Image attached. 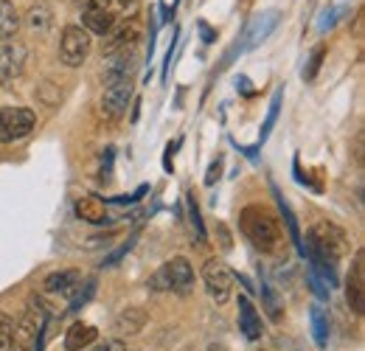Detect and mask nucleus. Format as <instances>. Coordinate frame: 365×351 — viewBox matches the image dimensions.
I'll return each instance as SVG.
<instances>
[{
  "instance_id": "obj_33",
  "label": "nucleus",
  "mask_w": 365,
  "mask_h": 351,
  "mask_svg": "<svg viewBox=\"0 0 365 351\" xmlns=\"http://www.w3.org/2000/svg\"><path fill=\"white\" fill-rule=\"evenodd\" d=\"M130 248H133V242H127V245H121V248H118V250H115L113 256H107V259H104V267H110V264H115V262H118V259H121V256H124V253H127V250H130Z\"/></svg>"
},
{
  "instance_id": "obj_30",
  "label": "nucleus",
  "mask_w": 365,
  "mask_h": 351,
  "mask_svg": "<svg viewBox=\"0 0 365 351\" xmlns=\"http://www.w3.org/2000/svg\"><path fill=\"white\" fill-rule=\"evenodd\" d=\"M110 172H113V146L104 152V161H101V180L104 183L110 180Z\"/></svg>"
},
{
  "instance_id": "obj_8",
  "label": "nucleus",
  "mask_w": 365,
  "mask_h": 351,
  "mask_svg": "<svg viewBox=\"0 0 365 351\" xmlns=\"http://www.w3.org/2000/svg\"><path fill=\"white\" fill-rule=\"evenodd\" d=\"M26 45L14 37H0V82H9L23 73Z\"/></svg>"
},
{
  "instance_id": "obj_25",
  "label": "nucleus",
  "mask_w": 365,
  "mask_h": 351,
  "mask_svg": "<svg viewBox=\"0 0 365 351\" xmlns=\"http://www.w3.org/2000/svg\"><path fill=\"white\" fill-rule=\"evenodd\" d=\"M323 56H326V45L320 43L312 48V54H309V65L304 68V82H312L315 76H318L320 65H323Z\"/></svg>"
},
{
  "instance_id": "obj_37",
  "label": "nucleus",
  "mask_w": 365,
  "mask_h": 351,
  "mask_svg": "<svg viewBox=\"0 0 365 351\" xmlns=\"http://www.w3.org/2000/svg\"><path fill=\"white\" fill-rule=\"evenodd\" d=\"M115 3H118V6H124V9H133L138 0H115Z\"/></svg>"
},
{
  "instance_id": "obj_7",
  "label": "nucleus",
  "mask_w": 365,
  "mask_h": 351,
  "mask_svg": "<svg viewBox=\"0 0 365 351\" xmlns=\"http://www.w3.org/2000/svg\"><path fill=\"white\" fill-rule=\"evenodd\" d=\"M135 65H138L135 48H130V51H118V54L104 56V65H101V79H104V85L110 88V85H118V82L133 79Z\"/></svg>"
},
{
  "instance_id": "obj_2",
  "label": "nucleus",
  "mask_w": 365,
  "mask_h": 351,
  "mask_svg": "<svg viewBox=\"0 0 365 351\" xmlns=\"http://www.w3.org/2000/svg\"><path fill=\"white\" fill-rule=\"evenodd\" d=\"M46 332V307L37 301H31L23 317L14 323V340H11V351H34L40 335Z\"/></svg>"
},
{
  "instance_id": "obj_6",
  "label": "nucleus",
  "mask_w": 365,
  "mask_h": 351,
  "mask_svg": "<svg viewBox=\"0 0 365 351\" xmlns=\"http://www.w3.org/2000/svg\"><path fill=\"white\" fill-rule=\"evenodd\" d=\"M138 37H140V20H138V17H130V20L115 23V26L104 34L101 56H110V54H118V51H130V48H135Z\"/></svg>"
},
{
  "instance_id": "obj_20",
  "label": "nucleus",
  "mask_w": 365,
  "mask_h": 351,
  "mask_svg": "<svg viewBox=\"0 0 365 351\" xmlns=\"http://www.w3.org/2000/svg\"><path fill=\"white\" fill-rule=\"evenodd\" d=\"M20 14L11 0H0V37H17Z\"/></svg>"
},
{
  "instance_id": "obj_9",
  "label": "nucleus",
  "mask_w": 365,
  "mask_h": 351,
  "mask_svg": "<svg viewBox=\"0 0 365 351\" xmlns=\"http://www.w3.org/2000/svg\"><path fill=\"white\" fill-rule=\"evenodd\" d=\"M130 101H133V79L110 85V88H104V96H101V113L110 121H118L121 116H127Z\"/></svg>"
},
{
  "instance_id": "obj_27",
  "label": "nucleus",
  "mask_w": 365,
  "mask_h": 351,
  "mask_svg": "<svg viewBox=\"0 0 365 351\" xmlns=\"http://www.w3.org/2000/svg\"><path fill=\"white\" fill-rule=\"evenodd\" d=\"M188 217H191V225L197 230V242L205 245V228H202V220H200V205H197L194 194H188Z\"/></svg>"
},
{
  "instance_id": "obj_31",
  "label": "nucleus",
  "mask_w": 365,
  "mask_h": 351,
  "mask_svg": "<svg viewBox=\"0 0 365 351\" xmlns=\"http://www.w3.org/2000/svg\"><path fill=\"white\" fill-rule=\"evenodd\" d=\"M178 146H180V138H178V141H172V143L166 146V155H163V169H166V172H172V158H175Z\"/></svg>"
},
{
  "instance_id": "obj_36",
  "label": "nucleus",
  "mask_w": 365,
  "mask_h": 351,
  "mask_svg": "<svg viewBox=\"0 0 365 351\" xmlns=\"http://www.w3.org/2000/svg\"><path fill=\"white\" fill-rule=\"evenodd\" d=\"M220 236H222V239H220V242H222V248H225V250H230L233 245H230V239H228V230H225V225H220Z\"/></svg>"
},
{
  "instance_id": "obj_12",
  "label": "nucleus",
  "mask_w": 365,
  "mask_h": 351,
  "mask_svg": "<svg viewBox=\"0 0 365 351\" xmlns=\"http://www.w3.org/2000/svg\"><path fill=\"white\" fill-rule=\"evenodd\" d=\"M275 26H278V11H262V14H256V17L250 20L247 31H245L242 48H256L259 43H264Z\"/></svg>"
},
{
  "instance_id": "obj_1",
  "label": "nucleus",
  "mask_w": 365,
  "mask_h": 351,
  "mask_svg": "<svg viewBox=\"0 0 365 351\" xmlns=\"http://www.w3.org/2000/svg\"><path fill=\"white\" fill-rule=\"evenodd\" d=\"M239 228L245 233V239H250V245L262 253H275L278 245H281V225H278V217L267 205H245L239 211Z\"/></svg>"
},
{
  "instance_id": "obj_19",
  "label": "nucleus",
  "mask_w": 365,
  "mask_h": 351,
  "mask_svg": "<svg viewBox=\"0 0 365 351\" xmlns=\"http://www.w3.org/2000/svg\"><path fill=\"white\" fill-rule=\"evenodd\" d=\"M309 323H312V337H315V343H318L320 349H326V343H329V317H326V312L320 304H312L309 307Z\"/></svg>"
},
{
  "instance_id": "obj_18",
  "label": "nucleus",
  "mask_w": 365,
  "mask_h": 351,
  "mask_svg": "<svg viewBox=\"0 0 365 351\" xmlns=\"http://www.w3.org/2000/svg\"><path fill=\"white\" fill-rule=\"evenodd\" d=\"M76 217L85 222H93V225H104V222L110 220L107 205L98 197H82V200H76Z\"/></svg>"
},
{
  "instance_id": "obj_26",
  "label": "nucleus",
  "mask_w": 365,
  "mask_h": 351,
  "mask_svg": "<svg viewBox=\"0 0 365 351\" xmlns=\"http://www.w3.org/2000/svg\"><path fill=\"white\" fill-rule=\"evenodd\" d=\"M11 340H14V317L0 312V351H11Z\"/></svg>"
},
{
  "instance_id": "obj_3",
  "label": "nucleus",
  "mask_w": 365,
  "mask_h": 351,
  "mask_svg": "<svg viewBox=\"0 0 365 351\" xmlns=\"http://www.w3.org/2000/svg\"><path fill=\"white\" fill-rule=\"evenodd\" d=\"M202 284L211 295L214 304H225L233 292V284H236V275L230 273V267L220 259H208L202 267Z\"/></svg>"
},
{
  "instance_id": "obj_10",
  "label": "nucleus",
  "mask_w": 365,
  "mask_h": 351,
  "mask_svg": "<svg viewBox=\"0 0 365 351\" xmlns=\"http://www.w3.org/2000/svg\"><path fill=\"white\" fill-rule=\"evenodd\" d=\"M346 298H349V309L354 315H363L365 312V262H363V250L354 256L351 264V273L346 278Z\"/></svg>"
},
{
  "instance_id": "obj_14",
  "label": "nucleus",
  "mask_w": 365,
  "mask_h": 351,
  "mask_svg": "<svg viewBox=\"0 0 365 351\" xmlns=\"http://www.w3.org/2000/svg\"><path fill=\"white\" fill-rule=\"evenodd\" d=\"M146 320H149V315H146V309L143 307H127L115 315L113 329H115V335H127V337H133V335H138V332L146 326Z\"/></svg>"
},
{
  "instance_id": "obj_17",
  "label": "nucleus",
  "mask_w": 365,
  "mask_h": 351,
  "mask_svg": "<svg viewBox=\"0 0 365 351\" xmlns=\"http://www.w3.org/2000/svg\"><path fill=\"white\" fill-rule=\"evenodd\" d=\"M113 26H115V14H113V11H101V9H85V11H82V29H85L88 34L104 37Z\"/></svg>"
},
{
  "instance_id": "obj_23",
  "label": "nucleus",
  "mask_w": 365,
  "mask_h": 351,
  "mask_svg": "<svg viewBox=\"0 0 365 351\" xmlns=\"http://www.w3.org/2000/svg\"><path fill=\"white\" fill-rule=\"evenodd\" d=\"M278 194V191H275ZM278 205H281V214H284V222H287V228H289V239L295 242V248H298V253L304 256V242H301V233H298V222L292 217V211H289V205L284 203V197L278 194Z\"/></svg>"
},
{
  "instance_id": "obj_24",
  "label": "nucleus",
  "mask_w": 365,
  "mask_h": 351,
  "mask_svg": "<svg viewBox=\"0 0 365 351\" xmlns=\"http://www.w3.org/2000/svg\"><path fill=\"white\" fill-rule=\"evenodd\" d=\"M262 295H264V307H267V315H270V320H281L284 317V312H281V298L273 292V287L267 284V281H262Z\"/></svg>"
},
{
  "instance_id": "obj_11",
  "label": "nucleus",
  "mask_w": 365,
  "mask_h": 351,
  "mask_svg": "<svg viewBox=\"0 0 365 351\" xmlns=\"http://www.w3.org/2000/svg\"><path fill=\"white\" fill-rule=\"evenodd\" d=\"M166 270V281H169V290H175L178 295H188L194 290V267L188 259L182 256H175L172 262L163 264Z\"/></svg>"
},
{
  "instance_id": "obj_29",
  "label": "nucleus",
  "mask_w": 365,
  "mask_h": 351,
  "mask_svg": "<svg viewBox=\"0 0 365 351\" xmlns=\"http://www.w3.org/2000/svg\"><path fill=\"white\" fill-rule=\"evenodd\" d=\"M222 177V158H217L211 166H208V175H205V185H214L217 180Z\"/></svg>"
},
{
  "instance_id": "obj_13",
  "label": "nucleus",
  "mask_w": 365,
  "mask_h": 351,
  "mask_svg": "<svg viewBox=\"0 0 365 351\" xmlns=\"http://www.w3.org/2000/svg\"><path fill=\"white\" fill-rule=\"evenodd\" d=\"M239 329L247 340H262L264 329H262V317L253 307V301L247 295H239Z\"/></svg>"
},
{
  "instance_id": "obj_35",
  "label": "nucleus",
  "mask_w": 365,
  "mask_h": 351,
  "mask_svg": "<svg viewBox=\"0 0 365 351\" xmlns=\"http://www.w3.org/2000/svg\"><path fill=\"white\" fill-rule=\"evenodd\" d=\"M110 3H113V0H88V6H85V9H101V11H110Z\"/></svg>"
},
{
  "instance_id": "obj_28",
  "label": "nucleus",
  "mask_w": 365,
  "mask_h": 351,
  "mask_svg": "<svg viewBox=\"0 0 365 351\" xmlns=\"http://www.w3.org/2000/svg\"><path fill=\"white\" fill-rule=\"evenodd\" d=\"M73 292H76V295L71 298V309L76 312V309H82L88 301H91V295L96 292V281H93V278H91V281H85V290H82V284H79Z\"/></svg>"
},
{
  "instance_id": "obj_4",
  "label": "nucleus",
  "mask_w": 365,
  "mask_h": 351,
  "mask_svg": "<svg viewBox=\"0 0 365 351\" xmlns=\"http://www.w3.org/2000/svg\"><path fill=\"white\" fill-rule=\"evenodd\" d=\"M37 127V116L29 107H3L0 110V143L26 138Z\"/></svg>"
},
{
  "instance_id": "obj_34",
  "label": "nucleus",
  "mask_w": 365,
  "mask_h": 351,
  "mask_svg": "<svg viewBox=\"0 0 365 351\" xmlns=\"http://www.w3.org/2000/svg\"><path fill=\"white\" fill-rule=\"evenodd\" d=\"M200 31H202V40H205V43H214V40H217V31H214L208 23H200Z\"/></svg>"
},
{
  "instance_id": "obj_21",
  "label": "nucleus",
  "mask_w": 365,
  "mask_h": 351,
  "mask_svg": "<svg viewBox=\"0 0 365 351\" xmlns=\"http://www.w3.org/2000/svg\"><path fill=\"white\" fill-rule=\"evenodd\" d=\"M51 20H53V14H51V9H48L46 3L31 6V9H29V14H26L29 29H31V31H37V34H46L48 29H51Z\"/></svg>"
},
{
  "instance_id": "obj_5",
  "label": "nucleus",
  "mask_w": 365,
  "mask_h": 351,
  "mask_svg": "<svg viewBox=\"0 0 365 351\" xmlns=\"http://www.w3.org/2000/svg\"><path fill=\"white\" fill-rule=\"evenodd\" d=\"M91 45V34L82 26H65L62 40H59V56L68 68H79V65H85Z\"/></svg>"
},
{
  "instance_id": "obj_38",
  "label": "nucleus",
  "mask_w": 365,
  "mask_h": 351,
  "mask_svg": "<svg viewBox=\"0 0 365 351\" xmlns=\"http://www.w3.org/2000/svg\"><path fill=\"white\" fill-rule=\"evenodd\" d=\"M127 351H130V349H127Z\"/></svg>"
},
{
  "instance_id": "obj_22",
  "label": "nucleus",
  "mask_w": 365,
  "mask_h": 351,
  "mask_svg": "<svg viewBox=\"0 0 365 351\" xmlns=\"http://www.w3.org/2000/svg\"><path fill=\"white\" fill-rule=\"evenodd\" d=\"M281 98H284V88L275 90L273 101H270V110H267V118H264V124H262V135H259V143H262V141H267V135L273 132L275 118H278V110H281Z\"/></svg>"
},
{
  "instance_id": "obj_15",
  "label": "nucleus",
  "mask_w": 365,
  "mask_h": 351,
  "mask_svg": "<svg viewBox=\"0 0 365 351\" xmlns=\"http://www.w3.org/2000/svg\"><path fill=\"white\" fill-rule=\"evenodd\" d=\"M82 284V273L79 270H59V273H51L46 278V292L51 295H71L76 287Z\"/></svg>"
},
{
  "instance_id": "obj_16",
  "label": "nucleus",
  "mask_w": 365,
  "mask_h": 351,
  "mask_svg": "<svg viewBox=\"0 0 365 351\" xmlns=\"http://www.w3.org/2000/svg\"><path fill=\"white\" fill-rule=\"evenodd\" d=\"M96 340H98V332L91 323H73L65 332V351H85L91 349Z\"/></svg>"
},
{
  "instance_id": "obj_32",
  "label": "nucleus",
  "mask_w": 365,
  "mask_h": 351,
  "mask_svg": "<svg viewBox=\"0 0 365 351\" xmlns=\"http://www.w3.org/2000/svg\"><path fill=\"white\" fill-rule=\"evenodd\" d=\"M93 351H127V346L121 340H104V343H98Z\"/></svg>"
}]
</instances>
